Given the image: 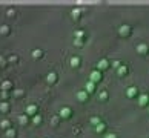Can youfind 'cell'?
<instances>
[{
	"label": "cell",
	"instance_id": "1",
	"mask_svg": "<svg viewBox=\"0 0 149 138\" xmlns=\"http://www.w3.org/2000/svg\"><path fill=\"white\" fill-rule=\"evenodd\" d=\"M118 35H120L121 38L131 37V35H132V26H129V25H121V26L118 28Z\"/></svg>",
	"mask_w": 149,
	"mask_h": 138
},
{
	"label": "cell",
	"instance_id": "2",
	"mask_svg": "<svg viewBox=\"0 0 149 138\" xmlns=\"http://www.w3.org/2000/svg\"><path fill=\"white\" fill-rule=\"evenodd\" d=\"M125 94H126V97H128L129 100H134V98H137V97L140 95V94H139V87H137V86L126 87V92Z\"/></svg>",
	"mask_w": 149,
	"mask_h": 138
},
{
	"label": "cell",
	"instance_id": "3",
	"mask_svg": "<svg viewBox=\"0 0 149 138\" xmlns=\"http://www.w3.org/2000/svg\"><path fill=\"white\" fill-rule=\"evenodd\" d=\"M135 51H137V54H139V55H141V57L148 55V54H149V46H148V43H140V45H137Z\"/></svg>",
	"mask_w": 149,
	"mask_h": 138
},
{
	"label": "cell",
	"instance_id": "4",
	"mask_svg": "<svg viewBox=\"0 0 149 138\" xmlns=\"http://www.w3.org/2000/svg\"><path fill=\"white\" fill-rule=\"evenodd\" d=\"M137 101H139L140 107H146L149 104V94H140V95L137 97Z\"/></svg>",
	"mask_w": 149,
	"mask_h": 138
},
{
	"label": "cell",
	"instance_id": "5",
	"mask_svg": "<svg viewBox=\"0 0 149 138\" xmlns=\"http://www.w3.org/2000/svg\"><path fill=\"white\" fill-rule=\"evenodd\" d=\"M117 72H118L120 77H126V75L129 74V68L126 64H120L118 68H117Z\"/></svg>",
	"mask_w": 149,
	"mask_h": 138
},
{
	"label": "cell",
	"instance_id": "6",
	"mask_svg": "<svg viewBox=\"0 0 149 138\" xmlns=\"http://www.w3.org/2000/svg\"><path fill=\"white\" fill-rule=\"evenodd\" d=\"M98 68H100L102 71L108 69V68H109V62H108V60H102V62H100V64H98Z\"/></svg>",
	"mask_w": 149,
	"mask_h": 138
},
{
	"label": "cell",
	"instance_id": "7",
	"mask_svg": "<svg viewBox=\"0 0 149 138\" xmlns=\"http://www.w3.org/2000/svg\"><path fill=\"white\" fill-rule=\"evenodd\" d=\"M91 78H92L94 81H100V80H102V74H100V72H94V74L91 75Z\"/></svg>",
	"mask_w": 149,
	"mask_h": 138
},
{
	"label": "cell",
	"instance_id": "8",
	"mask_svg": "<svg viewBox=\"0 0 149 138\" xmlns=\"http://www.w3.org/2000/svg\"><path fill=\"white\" fill-rule=\"evenodd\" d=\"M100 98H102V100H106V98H108V92L103 91V92L100 94Z\"/></svg>",
	"mask_w": 149,
	"mask_h": 138
},
{
	"label": "cell",
	"instance_id": "9",
	"mask_svg": "<svg viewBox=\"0 0 149 138\" xmlns=\"http://www.w3.org/2000/svg\"><path fill=\"white\" fill-rule=\"evenodd\" d=\"M103 130H104V126H103V124L97 126V132H103Z\"/></svg>",
	"mask_w": 149,
	"mask_h": 138
},
{
	"label": "cell",
	"instance_id": "10",
	"mask_svg": "<svg viewBox=\"0 0 149 138\" xmlns=\"http://www.w3.org/2000/svg\"><path fill=\"white\" fill-rule=\"evenodd\" d=\"M106 138H118L115 134H109V135H106Z\"/></svg>",
	"mask_w": 149,
	"mask_h": 138
},
{
	"label": "cell",
	"instance_id": "11",
	"mask_svg": "<svg viewBox=\"0 0 149 138\" xmlns=\"http://www.w3.org/2000/svg\"><path fill=\"white\" fill-rule=\"evenodd\" d=\"M120 64H121L120 62H114V68H115V69H117V68H118V66H120Z\"/></svg>",
	"mask_w": 149,
	"mask_h": 138
}]
</instances>
